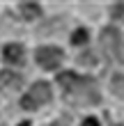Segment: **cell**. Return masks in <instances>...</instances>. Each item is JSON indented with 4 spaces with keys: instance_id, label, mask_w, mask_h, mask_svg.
I'll return each instance as SVG.
<instances>
[{
    "instance_id": "cell-1",
    "label": "cell",
    "mask_w": 124,
    "mask_h": 126,
    "mask_svg": "<svg viewBox=\"0 0 124 126\" xmlns=\"http://www.w3.org/2000/svg\"><path fill=\"white\" fill-rule=\"evenodd\" d=\"M64 94H67V99L71 103H81V106L99 103V92H97V87H94V80L92 78H81L71 90H67Z\"/></svg>"
},
{
    "instance_id": "cell-2",
    "label": "cell",
    "mask_w": 124,
    "mask_h": 126,
    "mask_svg": "<svg viewBox=\"0 0 124 126\" xmlns=\"http://www.w3.org/2000/svg\"><path fill=\"white\" fill-rule=\"evenodd\" d=\"M48 101H51V85L44 83V80H39V83H35L32 90L21 99V108L37 110V108H41L44 103H48Z\"/></svg>"
},
{
    "instance_id": "cell-3",
    "label": "cell",
    "mask_w": 124,
    "mask_h": 126,
    "mask_svg": "<svg viewBox=\"0 0 124 126\" xmlns=\"http://www.w3.org/2000/svg\"><path fill=\"white\" fill-rule=\"evenodd\" d=\"M99 44H101V50L110 60H122V34L117 28H106L99 34Z\"/></svg>"
},
{
    "instance_id": "cell-4",
    "label": "cell",
    "mask_w": 124,
    "mask_h": 126,
    "mask_svg": "<svg viewBox=\"0 0 124 126\" xmlns=\"http://www.w3.org/2000/svg\"><path fill=\"white\" fill-rule=\"evenodd\" d=\"M62 57H64V53L57 46H41L35 53V60H37V64L41 69H55L62 62Z\"/></svg>"
},
{
    "instance_id": "cell-5",
    "label": "cell",
    "mask_w": 124,
    "mask_h": 126,
    "mask_svg": "<svg viewBox=\"0 0 124 126\" xmlns=\"http://www.w3.org/2000/svg\"><path fill=\"white\" fill-rule=\"evenodd\" d=\"M23 85V78L18 76V73H14V71H2L0 73V87L7 92H14V90H18V87Z\"/></svg>"
},
{
    "instance_id": "cell-6",
    "label": "cell",
    "mask_w": 124,
    "mask_h": 126,
    "mask_svg": "<svg viewBox=\"0 0 124 126\" xmlns=\"http://www.w3.org/2000/svg\"><path fill=\"white\" fill-rule=\"evenodd\" d=\"M2 55H5L7 62L21 64V62H23V57H25V50H23V46H21V44H7L5 50H2Z\"/></svg>"
},
{
    "instance_id": "cell-7",
    "label": "cell",
    "mask_w": 124,
    "mask_h": 126,
    "mask_svg": "<svg viewBox=\"0 0 124 126\" xmlns=\"http://www.w3.org/2000/svg\"><path fill=\"white\" fill-rule=\"evenodd\" d=\"M18 12H21V16H23V18L32 21V18H37L39 14H41V7L37 2H18Z\"/></svg>"
},
{
    "instance_id": "cell-8",
    "label": "cell",
    "mask_w": 124,
    "mask_h": 126,
    "mask_svg": "<svg viewBox=\"0 0 124 126\" xmlns=\"http://www.w3.org/2000/svg\"><path fill=\"white\" fill-rule=\"evenodd\" d=\"M78 80H81V76H78V73H74V71H62L60 76H57V83L64 87V92L71 90V87H74Z\"/></svg>"
},
{
    "instance_id": "cell-9",
    "label": "cell",
    "mask_w": 124,
    "mask_h": 126,
    "mask_svg": "<svg viewBox=\"0 0 124 126\" xmlns=\"http://www.w3.org/2000/svg\"><path fill=\"white\" fill-rule=\"evenodd\" d=\"M110 92L117 96H124V76L122 73H115L110 78Z\"/></svg>"
},
{
    "instance_id": "cell-10",
    "label": "cell",
    "mask_w": 124,
    "mask_h": 126,
    "mask_svg": "<svg viewBox=\"0 0 124 126\" xmlns=\"http://www.w3.org/2000/svg\"><path fill=\"white\" fill-rule=\"evenodd\" d=\"M87 39H90V34H87L85 28H78V30L71 34V44H74V46H85Z\"/></svg>"
},
{
    "instance_id": "cell-11",
    "label": "cell",
    "mask_w": 124,
    "mask_h": 126,
    "mask_svg": "<svg viewBox=\"0 0 124 126\" xmlns=\"http://www.w3.org/2000/svg\"><path fill=\"white\" fill-rule=\"evenodd\" d=\"M110 16L113 18H122L124 16V2H117V5L110 7Z\"/></svg>"
},
{
    "instance_id": "cell-12",
    "label": "cell",
    "mask_w": 124,
    "mask_h": 126,
    "mask_svg": "<svg viewBox=\"0 0 124 126\" xmlns=\"http://www.w3.org/2000/svg\"><path fill=\"white\" fill-rule=\"evenodd\" d=\"M83 126H99V119H97V117H85Z\"/></svg>"
},
{
    "instance_id": "cell-13",
    "label": "cell",
    "mask_w": 124,
    "mask_h": 126,
    "mask_svg": "<svg viewBox=\"0 0 124 126\" xmlns=\"http://www.w3.org/2000/svg\"><path fill=\"white\" fill-rule=\"evenodd\" d=\"M81 62H92V64H94V55H83Z\"/></svg>"
}]
</instances>
